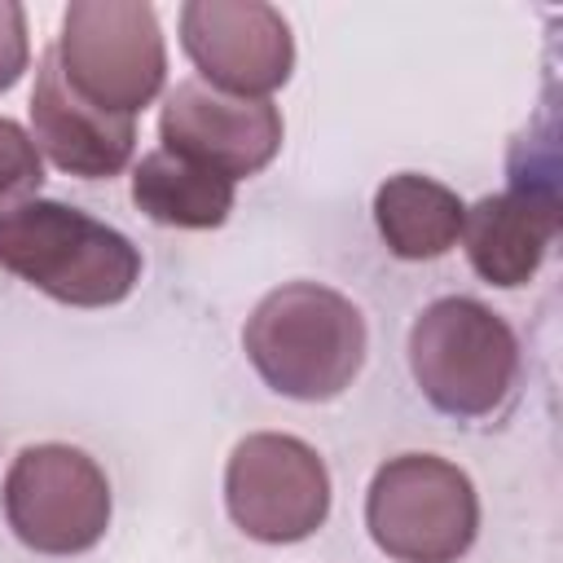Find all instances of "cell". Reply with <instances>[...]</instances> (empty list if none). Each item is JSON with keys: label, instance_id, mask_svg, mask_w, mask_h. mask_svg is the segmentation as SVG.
Instances as JSON below:
<instances>
[{"label": "cell", "instance_id": "cell-1", "mask_svg": "<svg viewBox=\"0 0 563 563\" xmlns=\"http://www.w3.org/2000/svg\"><path fill=\"white\" fill-rule=\"evenodd\" d=\"M361 308L317 282H286L268 290L246 317L242 347L255 374L290 400H334L365 365Z\"/></svg>", "mask_w": 563, "mask_h": 563}, {"label": "cell", "instance_id": "cell-2", "mask_svg": "<svg viewBox=\"0 0 563 563\" xmlns=\"http://www.w3.org/2000/svg\"><path fill=\"white\" fill-rule=\"evenodd\" d=\"M0 264L70 308L123 303L141 282V251L110 224L53 198L0 211Z\"/></svg>", "mask_w": 563, "mask_h": 563}, {"label": "cell", "instance_id": "cell-3", "mask_svg": "<svg viewBox=\"0 0 563 563\" xmlns=\"http://www.w3.org/2000/svg\"><path fill=\"white\" fill-rule=\"evenodd\" d=\"M409 369L440 413L488 418L515 391L519 339L488 303L444 295L409 325Z\"/></svg>", "mask_w": 563, "mask_h": 563}, {"label": "cell", "instance_id": "cell-4", "mask_svg": "<svg viewBox=\"0 0 563 563\" xmlns=\"http://www.w3.org/2000/svg\"><path fill=\"white\" fill-rule=\"evenodd\" d=\"M66 84L97 110L136 119L167 79V44L145 0H75L53 44Z\"/></svg>", "mask_w": 563, "mask_h": 563}, {"label": "cell", "instance_id": "cell-5", "mask_svg": "<svg viewBox=\"0 0 563 563\" xmlns=\"http://www.w3.org/2000/svg\"><path fill=\"white\" fill-rule=\"evenodd\" d=\"M365 528L396 563H457L479 537V493L462 466L400 453L369 479Z\"/></svg>", "mask_w": 563, "mask_h": 563}, {"label": "cell", "instance_id": "cell-6", "mask_svg": "<svg viewBox=\"0 0 563 563\" xmlns=\"http://www.w3.org/2000/svg\"><path fill=\"white\" fill-rule=\"evenodd\" d=\"M4 519L35 554H84L110 528V479L75 444H26L4 475Z\"/></svg>", "mask_w": 563, "mask_h": 563}, {"label": "cell", "instance_id": "cell-7", "mask_svg": "<svg viewBox=\"0 0 563 563\" xmlns=\"http://www.w3.org/2000/svg\"><path fill=\"white\" fill-rule=\"evenodd\" d=\"M229 519L264 541L290 545L312 537L330 515V471L312 444L282 431H255L233 444L224 466Z\"/></svg>", "mask_w": 563, "mask_h": 563}, {"label": "cell", "instance_id": "cell-8", "mask_svg": "<svg viewBox=\"0 0 563 563\" xmlns=\"http://www.w3.org/2000/svg\"><path fill=\"white\" fill-rule=\"evenodd\" d=\"M180 44L202 84L229 97L268 101L295 70V35L282 9L264 0H189Z\"/></svg>", "mask_w": 563, "mask_h": 563}, {"label": "cell", "instance_id": "cell-9", "mask_svg": "<svg viewBox=\"0 0 563 563\" xmlns=\"http://www.w3.org/2000/svg\"><path fill=\"white\" fill-rule=\"evenodd\" d=\"M282 110L255 97H229L202 79H180L158 114L167 154H180L233 185L264 172L282 150Z\"/></svg>", "mask_w": 563, "mask_h": 563}, {"label": "cell", "instance_id": "cell-10", "mask_svg": "<svg viewBox=\"0 0 563 563\" xmlns=\"http://www.w3.org/2000/svg\"><path fill=\"white\" fill-rule=\"evenodd\" d=\"M31 141L62 172L84 180H110L132 163L136 119L106 114L88 106L62 75L53 44L40 53L35 88H31Z\"/></svg>", "mask_w": 563, "mask_h": 563}, {"label": "cell", "instance_id": "cell-11", "mask_svg": "<svg viewBox=\"0 0 563 563\" xmlns=\"http://www.w3.org/2000/svg\"><path fill=\"white\" fill-rule=\"evenodd\" d=\"M559 233V207L545 189H506L488 194L462 216V246L471 268L501 290L532 282L550 242Z\"/></svg>", "mask_w": 563, "mask_h": 563}, {"label": "cell", "instance_id": "cell-12", "mask_svg": "<svg viewBox=\"0 0 563 563\" xmlns=\"http://www.w3.org/2000/svg\"><path fill=\"white\" fill-rule=\"evenodd\" d=\"M466 202L422 172H396L374 189V224L391 255L440 260L462 238Z\"/></svg>", "mask_w": 563, "mask_h": 563}, {"label": "cell", "instance_id": "cell-13", "mask_svg": "<svg viewBox=\"0 0 563 563\" xmlns=\"http://www.w3.org/2000/svg\"><path fill=\"white\" fill-rule=\"evenodd\" d=\"M238 185L180 154L154 150L132 167V202L172 229H220L233 211Z\"/></svg>", "mask_w": 563, "mask_h": 563}, {"label": "cell", "instance_id": "cell-14", "mask_svg": "<svg viewBox=\"0 0 563 563\" xmlns=\"http://www.w3.org/2000/svg\"><path fill=\"white\" fill-rule=\"evenodd\" d=\"M40 176H44V163H40L35 141L13 119H0V198L35 189Z\"/></svg>", "mask_w": 563, "mask_h": 563}, {"label": "cell", "instance_id": "cell-15", "mask_svg": "<svg viewBox=\"0 0 563 563\" xmlns=\"http://www.w3.org/2000/svg\"><path fill=\"white\" fill-rule=\"evenodd\" d=\"M31 62V40H26V9L13 0H0V92H9Z\"/></svg>", "mask_w": 563, "mask_h": 563}]
</instances>
